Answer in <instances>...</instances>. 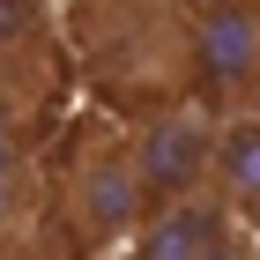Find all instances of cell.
<instances>
[{"label": "cell", "instance_id": "obj_3", "mask_svg": "<svg viewBox=\"0 0 260 260\" xmlns=\"http://www.w3.org/2000/svg\"><path fill=\"white\" fill-rule=\"evenodd\" d=\"M216 134L223 119L193 97H164L149 104L134 126H126V149H134V171L149 186V201H179V193H201L216 179Z\"/></svg>", "mask_w": 260, "mask_h": 260}, {"label": "cell", "instance_id": "obj_4", "mask_svg": "<svg viewBox=\"0 0 260 260\" xmlns=\"http://www.w3.org/2000/svg\"><path fill=\"white\" fill-rule=\"evenodd\" d=\"M52 186L30 149V119L0 97V260H38V216Z\"/></svg>", "mask_w": 260, "mask_h": 260}, {"label": "cell", "instance_id": "obj_5", "mask_svg": "<svg viewBox=\"0 0 260 260\" xmlns=\"http://www.w3.org/2000/svg\"><path fill=\"white\" fill-rule=\"evenodd\" d=\"M231 223H238V216H231V201H223L216 186H201V193L156 201L126 253H134V260H208L223 238H231Z\"/></svg>", "mask_w": 260, "mask_h": 260}, {"label": "cell", "instance_id": "obj_6", "mask_svg": "<svg viewBox=\"0 0 260 260\" xmlns=\"http://www.w3.org/2000/svg\"><path fill=\"white\" fill-rule=\"evenodd\" d=\"M0 97L15 112L52 97V38L38 0H0Z\"/></svg>", "mask_w": 260, "mask_h": 260}, {"label": "cell", "instance_id": "obj_1", "mask_svg": "<svg viewBox=\"0 0 260 260\" xmlns=\"http://www.w3.org/2000/svg\"><path fill=\"white\" fill-rule=\"evenodd\" d=\"M149 186L134 171V149H126L119 126H82L67 141L60 171H52V223L67 231V253L97 260L134 245V231L149 223Z\"/></svg>", "mask_w": 260, "mask_h": 260}, {"label": "cell", "instance_id": "obj_2", "mask_svg": "<svg viewBox=\"0 0 260 260\" xmlns=\"http://www.w3.org/2000/svg\"><path fill=\"white\" fill-rule=\"evenodd\" d=\"M186 97L216 119L260 112V0H179Z\"/></svg>", "mask_w": 260, "mask_h": 260}, {"label": "cell", "instance_id": "obj_7", "mask_svg": "<svg viewBox=\"0 0 260 260\" xmlns=\"http://www.w3.org/2000/svg\"><path fill=\"white\" fill-rule=\"evenodd\" d=\"M216 186L223 201H231V216L253 223L260 231V112H231L216 134Z\"/></svg>", "mask_w": 260, "mask_h": 260}, {"label": "cell", "instance_id": "obj_8", "mask_svg": "<svg viewBox=\"0 0 260 260\" xmlns=\"http://www.w3.org/2000/svg\"><path fill=\"white\" fill-rule=\"evenodd\" d=\"M208 260H260V253H253V245H238V238H223V245H216Z\"/></svg>", "mask_w": 260, "mask_h": 260}]
</instances>
